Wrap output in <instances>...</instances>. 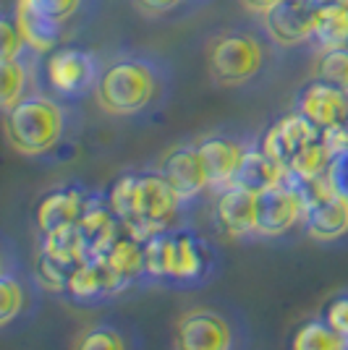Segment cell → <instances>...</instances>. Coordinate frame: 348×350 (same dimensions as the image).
Wrapping results in <instances>:
<instances>
[{
    "mask_svg": "<svg viewBox=\"0 0 348 350\" xmlns=\"http://www.w3.org/2000/svg\"><path fill=\"white\" fill-rule=\"evenodd\" d=\"M241 3H244V8H247V11L262 16V14H267L275 3H280V0H241Z\"/></svg>",
    "mask_w": 348,
    "mask_h": 350,
    "instance_id": "obj_36",
    "label": "cell"
},
{
    "mask_svg": "<svg viewBox=\"0 0 348 350\" xmlns=\"http://www.w3.org/2000/svg\"><path fill=\"white\" fill-rule=\"evenodd\" d=\"M97 191H89L82 183H63L55 189L45 191L42 199L34 206V228L37 233H53L60 228L76 225L87 212L89 202Z\"/></svg>",
    "mask_w": 348,
    "mask_h": 350,
    "instance_id": "obj_11",
    "label": "cell"
},
{
    "mask_svg": "<svg viewBox=\"0 0 348 350\" xmlns=\"http://www.w3.org/2000/svg\"><path fill=\"white\" fill-rule=\"evenodd\" d=\"M24 53H29V47L24 42V34L18 29V24H16L14 11L8 8L0 16V63L21 58Z\"/></svg>",
    "mask_w": 348,
    "mask_h": 350,
    "instance_id": "obj_31",
    "label": "cell"
},
{
    "mask_svg": "<svg viewBox=\"0 0 348 350\" xmlns=\"http://www.w3.org/2000/svg\"><path fill=\"white\" fill-rule=\"evenodd\" d=\"M312 47L317 53L348 47V0H325L317 3Z\"/></svg>",
    "mask_w": 348,
    "mask_h": 350,
    "instance_id": "obj_21",
    "label": "cell"
},
{
    "mask_svg": "<svg viewBox=\"0 0 348 350\" xmlns=\"http://www.w3.org/2000/svg\"><path fill=\"white\" fill-rule=\"evenodd\" d=\"M270 37L233 29L207 44V71L218 87H247L260 79L270 63Z\"/></svg>",
    "mask_w": 348,
    "mask_h": 350,
    "instance_id": "obj_5",
    "label": "cell"
},
{
    "mask_svg": "<svg viewBox=\"0 0 348 350\" xmlns=\"http://www.w3.org/2000/svg\"><path fill=\"white\" fill-rule=\"evenodd\" d=\"M335 154L330 152V146L325 144V139H317L312 144H306L286 167L288 178L296 180H309V178H319V175L330 173V165H333Z\"/></svg>",
    "mask_w": 348,
    "mask_h": 350,
    "instance_id": "obj_27",
    "label": "cell"
},
{
    "mask_svg": "<svg viewBox=\"0 0 348 350\" xmlns=\"http://www.w3.org/2000/svg\"><path fill=\"white\" fill-rule=\"evenodd\" d=\"M11 11H14L16 24H18V29L24 34V42H27V47H29L32 53H37V55L45 58V55H50L53 50H58L60 44H63V40H66V27L53 24V21L32 14V11L16 5V3Z\"/></svg>",
    "mask_w": 348,
    "mask_h": 350,
    "instance_id": "obj_22",
    "label": "cell"
},
{
    "mask_svg": "<svg viewBox=\"0 0 348 350\" xmlns=\"http://www.w3.org/2000/svg\"><path fill=\"white\" fill-rule=\"evenodd\" d=\"M71 269L58 259L47 256L45 251H34V282L47 293H66L69 280H71Z\"/></svg>",
    "mask_w": 348,
    "mask_h": 350,
    "instance_id": "obj_29",
    "label": "cell"
},
{
    "mask_svg": "<svg viewBox=\"0 0 348 350\" xmlns=\"http://www.w3.org/2000/svg\"><path fill=\"white\" fill-rule=\"evenodd\" d=\"M293 110L309 118L319 131H327L348 118V92L314 76L296 92Z\"/></svg>",
    "mask_w": 348,
    "mask_h": 350,
    "instance_id": "obj_14",
    "label": "cell"
},
{
    "mask_svg": "<svg viewBox=\"0 0 348 350\" xmlns=\"http://www.w3.org/2000/svg\"><path fill=\"white\" fill-rule=\"evenodd\" d=\"M71 103L47 92H34L27 100L3 113V131L14 152L24 157H47L69 142L73 133Z\"/></svg>",
    "mask_w": 348,
    "mask_h": 350,
    "instance_id": "obj_4",
    "label": "cell"
},
{
    "mask_svg": "<svg viewBox=\"0 0 348 350\" xmlns=\"http://www.w3.org/2000/svg\"><path fill=\"white\" fill-rule=\"evenodd\" d=\"M212 217L218 230L233 241L257 238V219H260V193L233 183L228 189L215 191Z\"/></svg>",
    "mask_w": 348,
    "mask_h": 350,
    "instance_id": "obj_9",
    "label": "cell"
},
{
    "mask_svg": "<svg viewBox=\"0 0 348 350\" xmlns=\"http://www.w3.org/2000/svg\"><path fill=\"white\" fill-rule=\"evenodd\" d=\"M319 317L348 342V293H335L333 298H327Z\"/></svg>",
    "mask_w": 348,
    "mask_h": 350,
    "instance_id": "obj_32",
    "label": "cell"
},
{
    "mask_svg": "<svg viewBox=\"0 0 348 350\" xmlns=\"http://www.w3.org/2000/svg\"><path fill=\"white\" fill-rule=\"evenodd\" d=\"M14 3L32 11V14L42 16L47 21H53V24L66 27V29L71 21L87 16L97 5V0H14Z\"/></svg>",
    "mask_w": 348,
    "mask_h": 350,
    "instance_id": "obj_26",
    "label": "cell"
},
{
    "mask_svg": "<svg viewBox=\"0 0 348 350\" xmlns=\"http://www.w3.org/2000/svg\"><path fill=\"white\" fill-rule=\"evenodd\" d=\"M346 350H348V348H346Z\"/></svg>",
    "mask_w": 348,
    "mask_h": 350,
    "instance_id": "obj_38",
    "label": "cell"
},
{
    "mask_svg": "<svg viewBox=\"0 0 348 350\" xmlns=\"http://www.w3.org/2000/svg\"><path fill=\"white\" fill-rule=\"evenodd\" d=\"M76 230L82 235V243L87 248V256L95 259V256H102L108 248L113 246V241L123 230V225L116 217V212L110 209L105 193H95V199L89 202L87 212L76 222Z\"/></svg>",
    "mask_w": 348,
    "mask_h": 350,
    "instance_id": "obj_17",
    "label": "cell"
},
{
    "mask_svg": "<svg viewBox=\"0 0 348 350\" xmlns=\"http://www.w3.org/2000/svg\"><path fill=\"white\" fill-rule=\"evenodd\" d=\"M158 170L168 183L173 186V191L178 193V199L184 202V206H189L191 202H197L199 196H204L210 189V175L204 167V160L199 154L197 142H186V144L173 146L162 160H160Z\"/></svg>",
    "mask_w": 348,
    "mask_h": 350,
    "instance_id": "obj_10",
    "label": "cell"
},
{
    "mask_svg": "<svg viewBox=\"0 0 348 350\" xmlns=\"http://www.w3.org/2000/svg\"><path fill=\"white\" fill-rule=\"evenodd\" d=\"M171 92V71L152 55H118L102 63L95 100L105 116L136 118L152 113Z\"/></svg>",
    "mask_w": 348,
    "mask_h": 350,
    "instance_id": "obj_1",
    "label": "cell"
},
{
    "mask_svg": "<svg viewBox=\"0 0 348 350\" xmlns=\"http://www.w3.org/2000/svg\"><path fill=\"white\" fill-rule=\"evenodd\" d=\"M314 76L348 92V47H335V50L317 53Z\"/></svg>",
    "mask_w": 348,
    "mask_h": 350,
    "instance_id": "obj_30",
    "label": "cell"
},
{
    "mask_svg": "<svg viewBox=\"0 0 348 350\" xmlns=\"http://www.w3.org/2000/svg\"><path fill=\"white\" fill-rule=\"evenodd\" d=\"M105 199L121 219V225L139 241L175 228L178 215L186 209L158 167L121 173L105 191Z\"/></svg>",
    "mask_w": 348,
    "mask_h": 350,
    "instance_id": "obj_2",
    "label": "cell"
},
{
    "mask_svg": "<svg viewBox=\"0 0 348 350\" xmlns=\"http://www.w3.org/2000/svg\"><path fill=\"white\" fill-rule=\"evenodd\" d=\"M29 304V291H27V280L16 275L11 264L5 262L0 272V324L11 327Z\"/></svg>",
    "mask_w": 348,
    "mask_h": 350,
    "instance_id": "obj_25",
    "label": "cell"
},
{
    "mask_svg": "<svg viewBox=\"0 0 348 350\" xmlns=\"http://www.w3.org/2000/svg\"><path fill=\"white\" fill-rule=\"evenodd\" d=\"M306 206L301 193L288 178L273 189L260 193V219H257V238H280L288 235L296 225H304Z\"/></svg>",
    "mask_w": 348,
    "mask_h": 350,
    "instance_id": "obj_12",
    "label": "cell"
},
{
    "mask_svg": "<svg viewBox=\"0 0 348 350\" xmlns=\"http://www.w3.org/2000/svg\"><path fill=\"white\" fill-rule=\"evenodd\" d=\"M100 73V58L73 44H60L58 50L45 55L42 63V79L47 84V92L66 103H79L87 94H95Z\"/></svg>",
    "mask_w": 348,
    "mask_h": 350,
    "instance_id": "obj_6",
    "label": "cell"
},
{
    "mask_svg": "<svg viewBox=\"0 0 348 350\" xmlns=\"http://www.w3.org/2000/svg\"><path fill=\"white\" fill-rule=\"evenodd\" d=\"M197 146L210 175V189L223 191L236 183V175L241 170V162L251 144L233 133H207L197 139Z\"/></svg>",
    "mask_w": 348,
    "mask_h": 350,
    "instance_id": "obj_13",
    "label": "cell"
},
{
    "mask_svg": "<svg viewBox=\"0 0 348 350\" xmlns=\"http://www.w3.org/2000/svg\"><path fill=\"white\" fill-rule=\"evenodd\" d=\"M330 178L335 183V191L348 199V152L346 154H335L333 165H330Z\"/></svg>",
    "mask_w": 348,
    "mask_h": 350,
    "instance_id": "obj_35",
    "label": "cell"
},
{
    "mask_svg": "<svg viewBox=\"0 0 348 350\" xmlns=\"http://www.w3.org/2000/svg\"><path fill=\"white\" fill-rule=\"evenodd\" d=\"M312 3H325V0H312Z\"/></svg>",
    "mask_w": 348,
    "mask_h": 350,
    "instance_id": "obj_37",
    "label": "cell"
},
{
    "mask_svg": "<svg viewBox=\"0 0 348 350\" xmlns=\"http://www.w3.org/2000/svg\"><path fill=\"white\" fill-rule=\"evenodd\" d=\"M238 345L236 321L215 306H191L173 321V350H238Z\"/></svg>",
    "mask_w": 348,
    "mask_h": 350,
    "instance_id": "obj_7",
    "label": "cell"
},
{
    "mask_svg": "<svg viewBox=\"0 0 348 350\" xmlns=\"http://www.w3.org/2000/svg\"><path fill=\"white\" fill-rule=\"evenodd\" d=\"M317 139H322V131H319L309 118H304L299 110H293L288 116L277 118L275 123L262 133L257 144H260V149L267 157H273L275 162H280L283 167H288L290 160H293L306 144H312V142H317Z\"/></svg>",
    "mask_w": 348,
    "mask_h": 350,
    "instance_id": "obj_15",
    "label": "cell"
},
{
    "mask_svg": "<svg viewBox=\"0 0 348 350\" xmlns=\"http://www.w3.org/2000/svg\"><path fill=\"white\" fill-rule=\"evenodd\" d=\"M304 230L312 241L319 243H333L348 235V199L335 193L325 199L322 204L306 209Z\"/></svg>",
    "mask_w": 348,
    "mask_h": 350,
    "instance_id": "obj_20",
    "label": "cell"
},
{
    "mask_svg": "<svg viewBox=\"0 0 348 350\" xmlns=\"http://www.w3.org/2000/svg\"><path fill=\"white\" fill-rule=\"evenodd\" d=\"M121 293L126 291H123V285L113 275V269L105 264L102 256H95V259H87L73 272L63 295L71 304H79V306H97V304L110 301V298H116Z\"/></svg>",
    "mask_w": 348,
    "mask_h": 350,
    "instance_id": "obj_16",
    "label": "cell"
},
{
    "mask_svg": "<svg viewBox=\"0 0 348 350\" xmlns=\"http://www.w3.org/2000/svg\"><path fill=\"white\" fill-rule=\"evenodd\" d=\"M71 350H129V342L113 324H92L76 335Z\"/></svg>",
    "mask_w": 348,
    "mask_h": 350,
    "instance_id": "obj_28",
    "label": "cell"
},
{
    "mask_svg": "<svg viewBox=\"0 0 348 350\" xmlns=\"http://www.w3.org/2000/svg\"><path fill=\"white\" fill-rule=\"evenodd\" d=\"M40 58L37 53H24L16 60H3L0 63V110L8 113L11 107L27 100L29 94L40 92Z\"/></svg>",
    "mask_w": 348,
    "mask_h": 350,
    "instance_id": "obj_18",
    "label": "cell"
},
{
    "mask_svg": "<svg viewBox=\"0 0 348 350\" xmlns=\"http://www.w3.org/2000/svg\"><path fill=\"white\" fill-rule=\"evenodd\" d=\"M348 342L322 317L301 321L290 335L288 350H346Z\"/></svg>",
    "mask_w": 348,
    "mask_h": 350,
    "instance_id": "obj_24",
    "label": "cell"
},
{
    "mask_svg": "<svg viewBox=\"0 0 348 350\" xmlns=\"http://www.w3.org/2000/svg\"><path fill=\"white\" fill-rule=\"evenodd\" d=\"M147 280L194 291L212 282L218 269V254L210 241L191 228H168L145 241Z\"/></svg>",
    "mask_w": 348,
    "mask_h": 350,
    "instance_id": "obj_3",
    "label": "cell"
},
{
    "mask_svg": "<svg viewBox=\"0 0 348 350\" xmlns=\"http://www.w3.org/2000/svg\"><path fill=\"white\" fill-rule=\"evenodd\" d=\"M105 264L113 269L118 282L123 285V291H129L131 285L147 280V259H145V241H139L136 235H131L126 228L121 230L113 246L102 254Z\"/></svg>",
    "mask_w": 348,
    "mask_h": 350,
    "instance_id": "obj_19",
    "label": "cell"
},
{
    "mask_svg": "<svg viewBox=\"0 0 348 350\" xmlns=\"http://www.w3.org/2000/svg\"><path fill=\"white\" fill-rule=\"evenodd\" d=\"M322 139H325V144L330 146L333 154H346L348 152V118L343 123L333 126V129L322 131Z\"/></svg>",
    "mask_w": 348,
    "mask_h": 350,
    "instance_id": "obj_34",
    "label": "cell"
},
{
    "mask_svg": "<svg viewBox=\"0 0 348 350\" xmlns=\"http://www.w3.org/2000/svg\"><path fill=\"white\" fill-rule=\"evenodd\" d=\"M317 3L312 0H280L267 14H262V29L275 47L312 44Z\"/></svg>",
    "mask_w": 348,
    "mask_h": 350,
    "instance_id": "obj_8",
    "label": "cell"
},
{
    "mask_svg": "<svg viewBox=\"0 0 348 350\" xmlns=\"http://www.w3.org/2000/svg\"><path fill=\"white\" fill-rule=\"evenodd\" d=\"M283 180H286V167L273 160V157H267L260 149V144L249 146L247 157L241 162V170L236 175V183L254 191V193H262V191L273 189Z\"/></svg>",
    "mask_w": 348,
    "mask_h": 350,
    "instance_id": "obj_23",
    "label": "cell"
},
{
    "mask_svg": "<svg viewBox=\"0 0 348 350\" xmlns=\"http://www.w3.org/2000/svg\"><path fill=\"white\" fill-rule=\"evenodd\" d=\"M139 14L147 16V18H165V16L181 14L186 8H194L204 0H134Z\"/></svg>",
    "mask_w": 348,
    "mask_h": 350,
    "instance_id": "obj_33",
    "label": "cell"
}]
</instances>
